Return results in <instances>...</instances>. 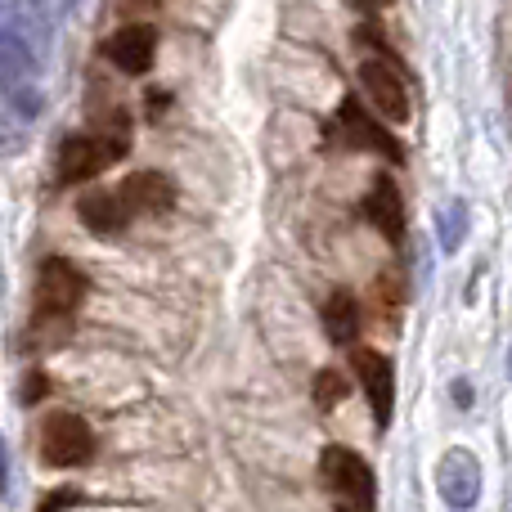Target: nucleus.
<instances>
[{
    "instance_id": "5",
    "label": "nucleus",
    "mask_w": 512,
    "mask_h": 512,
    "mask_svg": "<svg viewBox=\"0 0 512 512\" xmlns=\"http://www.w3.org/2000/svg\"><path fill=\"white\" fill-rule=\"evenodd\" d=\"M351 369L360 378L364 396H369L373 423L387 427L391 409H396V373H391V360L382 351H373V346H351Z\"/></svg>"
},
{
    "instance_id": "11",
    "label": "nucleus",
    "mask_w": 512,
    "mask_h": 512,
    "mask_svg": "<svg viewBox=\"0 0 512 512\" xmlns=\"http://www.w3.org/2000/svg\"><path fill=\"white\" fill-rule=\"evenodd\" d=\"M364 216L373 221V230H382L391 243H405V198H400L396 180L387 171H378L364 194Z\"/></svg>"
},
{
    "instance_id": "17",
    "label": "nucleus",
    "mask_w": 512,
    "mask_h": 512,
    "mask_svg": "<svg viewBox=\"0 0 512 512\" xmlns=\"http://www.w3.org/2000/svg\"><path fill=\"white\" fill-rule=\"evenodd\" d=\"M72 504H81L77 490H54V495L41 499V508H72Z\"/></svg>"
},
{
    "instance_id": "14",
    "label": "nucleus",
    "mask_w": 512,
    "mask_h": 512,
    "mask_svg": "<svg viewBox=\"0 0 512 512\" xmlns=\"http://www.w3.org/2000/svg\"><path fill=\"white\" fill-rule=\"evenodd\" d=\"M436 230H441V248L459 252V243L468 239V207L463 203H445L441 216H436Z\"/></svg>"
},
{
    "instance_id": "19",
    "label": "nucleus",
    "mask_w": 512,
    "mask_h": 512,
    "mask_svg": "<svg viewBox=\"0 0 512 512\" xmlns=\"http://www.w3.org/2000/svg\"><path fill=\"white\" fill-rule=\"evenodd\" d=\"M355 5H360V9H364V14H378V9H382V5H387V0H355Z\"/></svg>"
},
{
    "instance_id": "8",
    "label": "nucleus",
    "mask_w": 512,
    "mask_h": 512,
    "mask_svg": "<svg viewBox=\"0 0 512 512\" xmlns=\"http://www.w3.org/2000/svg\"><path fill=\"white\" fill-rule=\"evenodd\" d=\"M436 490L445 508H472L481 499V463L472 450H445L436 463Z\"/></svg>"
},
{
    "instance_id": "16",
    "label": "nucleus",
    "mask_w": 512,
    "mask_h": 512,
    "mask_svg": "<svg viewBox=\"0 0 512 512\" xmlns=\"http://www.w3.org/2000/svg\"><path fill=\"white\" fill-rule=\"evenodd\" d=\"M27 18H32L27 0H0V41H5V36L27 32ZM27 36H32V32H27ZM32 41H36V36H32Z\"/></svg>"
},
{
    "instance_id": "10",
    "label": "nucleus",
    "mask_w": 512,
    "mask_h": 512,
    "mask_svg": "<svg viewBox=\"0 0 512 512\" xmlns=\"http://www.w3.org/2000/svg\"><path fill=\"white\" fill-rule=\"evenodd\" d=\"M337 126H342V135L355 144V149H373L391 162H405V149L387 135V126H378L369 113H364L360 99H342V108H337Z\"/></svg>"
},
{
    "instance_id": "2",
    "label": "nucleus",
    "mask_w": 512,
    "mask_h": 512,
    "mask_svg": "<svg viewBox=\"0 0 512 512\" xmlns=\"http://www.w3.org/2000/svg\"><path fill=\"white\" fill-rule=\"evenodd\" d=\"M95 454V432L72 409H50L41 418V463L45 468H81Z\"/></svg>"
},
{
    "instance_id": "7",
    "label": "nucleus",
    "mask_w": 512,
    "mask_h": 512,
    "mask_svg": "<svg viewBox=\"0 0 512 512\" xmlns=\"http://www.w3.org/2000/svg\"><path fill=\"white\" fill-rule=\"evenodd\" d=\"M104 59L126 77H144L158 59V27L153 23H126L104 41Z\"/></svg>"
},
{
    "instance_id": "20",
    "label": "nucleus",
    "mask_w": 512,
    "mask_h": 512,
    "mask_svg": "<svg viewBox=\"0 0 512 512\" xmlns=\"http://www.w3.org/2000/svg\"><path fill=\"white\" fill-rule=\"evenodd\" d=\"M508 373H512V351H508Z\"/></svg>"
},
{
    "instance_id": "6",
    "label": "nucleus",
    "mask_w": 512,
    "mask_h": 512,
    "mask_svg": "<svg viewBox=\"0 0 512 512\" xmlns=\"http://www.w3.org/2000/svg\"><path fill=\"white\" fill-rule=\"evenodd\" d=\"M360 86L369 95V104L378 108L382 122L405 126L409 122V86L400 81V72L387 59H364L360 63Z\"/></svg>"
},
{
    "instance_id": "18",
    "label": "nucleus",
    "mask_w": 512,
    "mask_h": 512,
    "mask_svg": "<svg viewBox=\"0 0 512 512\" xmlns=\"http://www.w3.org/2000/svg\"><path fill=\"white\" fill-rule=\"evenodd\" d=\"M454 400H459V405H472V387H468V382H454Z\"/></svg>"
},
{
    "instance_id": "3",
    "label": "nucleus",
    "mask_w": 512,
    "mask_h": 512,
    "mask_svg": "<svg viewBox=\"0 0 512 512\" xmlns=\"http://www.w3.org/2000/svg\"><path fill=\"white\" fill-rule=\"evenodd\" d=\"M319 477H324V486L333 490L346 508L369 512L373 504H378V481H373V468L355 450H346V445H328V450L319 454Z\"/></svg>"
},
{
    "instance_id": "13",
    "label": "nucleus",
    "mask_w": 512,
    "mask_h": 512,
    "mask_svg": "<svg viewBox=\"0 0 512 512\" xmlns=\"http://www.w3.org/2000/svg\"><path fill=\"white\" fill-rule=\"evenodd\" d=\"M324 333H328V342H337V346H351L355 333H360V301L346 288H337L333 297L324 301Z\"/></svg>"
},
{
    "instance_id": "12",
    "label": "nucleus",
    "mask_w": 512,
    "mask_h": 512,
    "mask_svg": "<svg viewBox=\"0 0 512 512\" xmlns=\"http://www.w3.org/2000/svg\"><path fill=\"white\" fill-rule=\"evenodd\" d=\"M117 189H122L126 207H131L135 216H162L176 207V185H171V176H162V171H131Z\"/></svg>"
},
{
    "instance_id": "4",
    "label": "nucleus",
    "mask_w": 512,
    "mask_h": 512,
    "mask_svg": "<svg viewBox=\"0 0 512 512\" xmlns=\"http://www.w3.org/2000/svg\"><path fill=\"white\" fill-rule=\"evenodd\" d=\"M90 292V279L77 270L72 261L63 256H45L41 270H36V315L41 319H59V315H72V310L86 301Z\"/></svg>"
},
{
    "instance_id": "9",
    "label": "nucleus",
    "mask_w": 512,
    "mask_h": 512,
    "mask_svg": "<svg viewBox=\"0 0 512 512\" xmlns=\"http://www.w3.org/2000/svg\"><path fill=\"white\" fill-rule=\"evenodd\" d=\"M77 216L90 234H99V239H113V234H122L126 225L135 221V212L126 207L122 189H86V194L77 198Z\"/></svg>"
},
{
    "instance_id": "15",
    "label": "nucleus",
    "mask_w": 512,
    "mask_h": 512,
    "mask_svg": "<svg viewBox=\"0 0 512 512\" xmlns=\"http://www.w3.org/2000/svg\"><path fill=\"white\" fill-rule=\"evenodd\" d=\"M346 391L351 387H346V378L337 369H319L315 373V405L319 409H333L337 400H346Z\"/></svg>"
},
{
    "instance_id": "1",
    "label": "nucleus",
    "mask_w": 512,
    "mask_h": 512,
    "mask_svg": "<svg viewBox=\"0 0 512 512\" xmlns=\"http://www.w3.org/2000/svg\"><path fill=\"white\" fill-rule=\"evenodd\" d=\"M131 135H126V117H113L104 131L68 135L59 144V185H90L104 167H113L126 153Z\"/></svg>"
}]
</instances>
